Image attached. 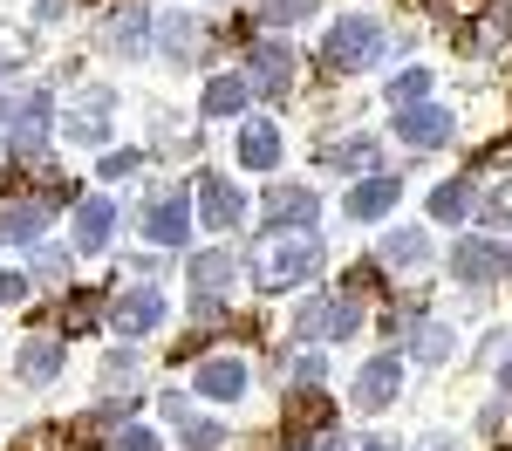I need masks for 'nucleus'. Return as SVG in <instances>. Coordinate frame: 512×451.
Returning a JSON list of instances; mask_svg holds the SVG:
<instances>
[{"instance_id":"a18cd8bd","label":"nucleus","mask_w":512,"mask_h":451,"mask_svg":"<svg viewBox=\"0 0 512 451\" xmlns=\"http://www.w3.org/2000/svg\"><path fill=\"white\" fill-rule=\"evenodd\" d=\"M431 445H437V451H451V445H444V438H431Z\"/></svg>"},{"instance_id":"c03bdc74","label":"nucleus","mask_w":512,"mask_h":451,"mask_svg":"<svg viewBox=\"0 0 512 451\" xmlns=\"http://www.w3.org/2000/svg\"><path fill=\"white\" fill-rule=\"evenodd\" d=\"M362 451H396V445H383V438H369V445H362Z\"/></svg>"},{"instance_id":"cd10ccee","label":"nucleus","mask_w":512,"mask_h":451,"mask_svg":"<svg viewBox=\"0 0 512 451\" xmlns=\"http://www.w3.org/2000/svg\"><path fill=\"white\" fill-rule=\"evenodd\" d=\"M410 349H417V363H444V356H451V328L444 322H417L410 328Z\"/></svg>"},{"instance_id":"39448f33","label":"nucleus","mask_w":512,"mask_h":451,"mask_svg":"<svg viewBox=\"0 0 512 451\" xmlns=\"http://www.w3.org/2000/svg\"><path fill=\"white\" fill-rule=\"evenodd\" d=\"M192 199H198V226H212V233H233L239 219H246V192H239L233 178H219V171H198Z\"/></svg>"},{"instance_id":"a211bd4d","label":"nucleus","mask_w":512,"mask_h":451,"mask_svg":"<svg viewBox=\"0 0 512 451\" xmlns=\"http://www.w3.org/2000/svg\"><path fill=\"white\" fill-rule=\"evenodd\" d=\"M41 226H48V199H21L0 205V246H35Z\"/></svg>"},{"instance_id":"bb28decb","label":"nucleus","mask_w":512,"mask_h":451,"mask_svg":"<svg viewBox=\"0 0 512 451\" xmlns=\"http://www.w3.org/2000/svg\"><path fill=\"white\" fill-rule=\"evenodd\" d=\"M383 260H390V267H424V260H431V240H424L417 226H410V233L396 226V233H383Z\"/></svg>"},{"instance_id":"2f4dec72","label":"nucleus","mask_w":512,"mask_h":451,"mask_svg":"<svg viewBox=\"0 0 512 451\" xmlns=\"http://www.w3.org/2000/svg\"><path fill=\"white\" fill-rule=\"evenodd\" d=\"M315 7H321V0H267V7H260V21H274V28H301Z\"/></svg>"},{"instance_id":"a19ab883","label":"nucleus","mask_w":512,"mask_h":451,"mask_svg":"<svg viewBox=\"0 0 512 451\" xmlns=\"http://www.w3.org/2000/svg\"><path fill=\"white\" fill-rule=\"evenodd\" d=\"M21 294H28V281H21V274H0V308H7V301H21Z\"/></svg>"},{"instance_id":"58836bf2","label":"nucleus","mask_w":512,"mask_h":451,"mask_svg":"<svg viewBox=\"0 0 512 451\" xmlns=\"http://www.w3.org/2000/svg\"><path fill=\"white\" fill-rule=\"evenodd\" d=\"M62 267H69V253H35V274H41V281H55Z\"/></svg>"},{"instance_id":"f03ea898","label":"nucleus","mask_w":512,"mask_h":451,"mask_svg":"<svg viewBox=\"0 0 512 451\" xmlns=\"http://www.w3.org/2000/svg\"><path fill=\"white\" fill-rule=\"evenodd\" d=\"M376 55H383V21H376V14H349V21H335L328 41H321V62H328L335 76H362Z\"/></svg>"},{"instance_id":"a878e982","label":"nucleus","mask_w":512,"mask_h":451,"mask_svg":"<svg viewBox=\"0 0 512 451\" xmlns=\"http://www.w3.org/2000/svg\"><path fill=\"white\" fill-rule=\"evenodd\" d=\"M144 41H151V14L144 7H123L117 21H110V48L117 55H144Z\"/></svg>"},{"instance_id":"f8f14e48","label":"nucleus","mask_w":512,"mask_h":451,"mask_svg":"<svg viewBox=\"0 0 512 451\" xmlns=\"http://www.w3.org/2000/svg\"><path fill=\"white\" fill-rule=\"evenodd\" d=\"M164 417H171V431L185 438V451H226V445H233V431L212 424V417H198L185 397H164Z\"/></svg>"},{"instance_id":"4c0bfd02","label":"nucleus","mask_w":512,"mask_h":451,"mask_svg":"<svg viewBox=\"0 0 512 451\" xmlns=\"http://www.w3.org/2000/svg\"><path fill=\"white\" fill-rule=\"evenodd\" d=\"M14 451H62V438H55V431H28Z\"/></svg>"},{"instance_id":"7ed1b4c3","label":"nucleus","mask_w":512,"mask_h":451,"mask_svg":"<svg viewBox=\"0 0 512 451\" xmlns=\"http://www.w3.org/2000/svg\"><path fill=\"white\" fill-rule=\"evenodd\" d=\"M335 445V397L294 390L287 397V451H328Z\"/></svg>"},{"instance_id":"7c9ffc66","label":"nucleus","mask_w":512,"mask_h":451,"mask_svg":"<svg viewBox=\"0 0 512 451\" xmlns=\"http://www.w3.org/2000/svg\"><path fill=\"white\" fill-rule=\"evenodd\" d=\"M328 164H342V171H376V137H349V144H335V151H328Z\"/></svg>"},{"instance_id":"b1692460","label":"nucleus","mask_w":512,"mask_h":451,"mask_svg":"<svg viewBox=\"0 0 512 451\" xmlns=\"http://www.w3.org/2000/svg\"><path fill=\"white\" fill-rule=\"evenodd\" d=\"M239 164H246V171H274L280 164V130L274 123H246V130H239Z\"/></svg>"},{"instance_id":"dca6fc26","label":"nucleus","mask_w":512,"mask_h":451,"mask_svg":"<svg viewBox=\"0 0 512 451\" xmlns=\"http://www.w3.org/2000/svg\"><path fill=\"white\" fill-rule=\"evenodd\" d=\"M192 390L212 397V404H239V397H246V363H239V356H212V363H198Z\"/></svg>"},{"instance_id":"ea45409f","label":"nucleus","mask_w":512,"mask_h":451,"mask_svg":"<svg viewBox=\"0 0 512 451\" xmlns=\"http://www.w3.org/2000/svg\"><path fill=\"white\" fill-rule=\"evenodd\" d=\"M287 369H294L301 383H321V356H294V363H287Z\"/></svg>"},{"instance_id":"c85d7f7f","label":"nucleus","mask_w":512,"mask_h":451,"mask_svg":"<svg viewBox=\"0 0 512 451\" xmlns=\"http://www.w3.org/2000/svg\"><path fill=\"white\" fill-rule=\"evenodd\" d=\"M506 28H512V14H506V7H492V14L478 21L472 35H465V55H492V48L506 41Z\"/></svg>"},{"instance_id":"6ab92c4d","label":"nucleus","mask_w":512,"mask_h":451,"mask_svg":"<svg viewBox=\"0 0 512 451\" xmlns=\"http://www.w3.org/2000/svg\"><path fill=\"white\" fill-rule=\"evenodd\" d=\"M110 226H117V205L82 199L76 205V253H103V246H110Z\"/></svg>"},{"instance_id":"20e7f679","label":"nucleus","mask_w":512,"mask_h":451,"mask_svg":"<svg viewBox=\"0 0 512 451\" xmlns=\"http://www.w3.org/2000/svg\"><path fill=\"white\" fill-rule=\"evenodd\" d=\"M48 117H55L48 89H28V96H14V103L0 110V130H7L14 158H41V144H48Z\"/></svg>"},{"instance_id":"9b49d317","label":"nucleus","mask_w":512,"mask_h":451,"mask_svg":"<svg viewBox=\"0 0 512 451\" xmlns=\"http://www.w3.org/2000/svg\"><path fill=\"white\" fill-rule=\"evenodd\" d=\"M246 82H253V96H287V89H294V55H287L280 41H260V48L246 55Z\"/></svg>"},{"instance_id":"1a4fd4ad","label":"nucleus","mask_w":512,"mask_h":451,"mask_svg":"<svg viewBox=\"0 0 512 451\" xmlns=\"http://www.w3.org/2000/svg\"><path fill=\"white\" fill-rule=\"evenodd\" d=\"M396 390H403V356H376V363H362V376H355L349 404L355 410H390Z\"/></svg>"},{"instance_id":"412c9836","label":"nucleus","mask_w":512,"mask_h":451,"mask_svg":"<svg viewBox=\"0 0 512 451\" xmlns=\"http://www.w3.org/2000/svg\"><path fill=\"white\" fill-rule=\"evenodd\" d=\"M478 212V192H472V178H444L431 192V219L437 226H458V219H472Z\"/></svg>"},{"instance_id":"f257e3e1","label":"nucleus","mask_w":512,"mask_h":451,"mask_svg":"<svg viewBox=\"0 0 512 451\" xmlns=\"http://www.w3.org/2000/svg\"><path fill=\"white\" fill-rule=\"evenodd\" d=\"M321 260H328V253H321L315 233H267V240H253V253H246V267H253V281H260V287L315 281Z\"/></svg>"},{"instance_id":"9d476101","label":"nucleus","mask_w":512,"mask_h":451,"mask_svg":"<svg viewBox=\"0 0 512 451\" xmlns=\"http://www.w3.org/2000/svg\"><path fill=\"white\" fill-rule=\"evenodd\" d=\"M110 117H117V89H103V82H96V89H82L76 96V110H69V137H76V144H103V137H110Z\"/></svg>"},{"instance_id":"aec40b11","label":"nucleus","mask_w":512,"mask_h":451,"mask_svg":"<svg viewBox=\"0 0 512 451\" xmlns=\"http://www.w3.org/2000/svg\"><path fill=\"white\" fill-rule=\"evenodd\" d=\"M185 274H192L205 294H219V287L239 281V253H226V246H205V253H192V260H185Z\"/></svg>"},{"instance_id":"2eb2a0df","label":"nucleus","mask_w":512,"mask_h":451,"mask_svg":"<svg viewBox=\"0 0 512 451\" xmlns=\"http://www.w3.org/2000/svg\"><path fill=\"white\" fill-rule=\"evenodd\" d=\"M62 363H69V349H62V342H55V335H35V342H21V349H14V376H21V383H55V376H62Z\"/></svg>"},{"instance_id":"0eeeda50","label":"nucleus","mask_w":512,"mask_h":451,"mask_svg":"<svg viewBox=\"0 0 512 451\" xmlns=\"http://www.w3.org/2000/svg\"><path fill=\"white\" fill-rule=\"evenodd\" d=\"M396 205H403V171H376V178L349 185L342 212H349L355 226H369V219H383V212H396Z\"/></svg>"},{"instance_id":"4be33fe9","label":"nucleus","mask_w":512,"mask_h":451,"mask_svg":"<svg viewBox=\"0 0 512 451\" xmlns=\"http://www.w3.org/2000/svg\"><path fill=\"white\" fill-rule=\"evenodd\" d=\"M158 55H164V62H178V69L192 62V55H198V14L178 7V14L164 21V28H158Z\"/></svg>"},{"instance_id":"c756f323","label":"nucleus","mask_w":512,"mask_h":451,"mask_svg":"<svg viewBox=\"0 0 512 451\" xmlns=\"http://www.w3.org/2000/svg\"><path fill=\"white\" fill-rule=\"evenodd\" d=\"M431 96V69H403V76L390 82V103L396 110H410V103H424Z\"/></svg>"},{"instance_id":"f704fd0d","label":"nucleus","mask_w":512,"mask_h":451,"mask_svg":"<svg viewBox=\"0 0 512 451\" xmlns=\"http://www.w3.org/2000/svg\"><path fill=\"white\" fill-rule=\"evenodd\" d=\"M96 315H103V294H76L69 301V328H89Z\"/></svg>"},{"instance_id":"ddd939ff","label":"nucleus","mask_w":512,"mask_h":451,"mask_svg":"<svg viewBox=\"0 0 512 451\" xmlns=\"http://www.w3.org/2000/svg\"><path fill=\"white\" fill-rule=\"evenodd\" d=\"M451 274H458L465 287H492L499 274H506V253H499L492 240H458L451 246Z\"/></svg>"},{"instance_id":"72a5a7b5","label":"nucleus","mask_w":512,"mask_h":451,"mask_svg":"<svg viewBox=\"0 0 512 451\" xmlns=\"http://www.w3.org/2000/svg\"><path fill=\"white\" fill-rule=\"evenodd\" d=\"M144 171V151H110L103 158V178H137Z\"/></svg>"},{"instance_id":"f3484780","label":"nucleus","mask_w":512,"mask_h":451,"mask_svg":"<svg viewBox=\"0 0 512 451\" xmlns=\"http://www.w3.org/2000/svg\"><path fill=\"white\" fill-rule=\"evenodd\" d=\"M267 219H274V233H301L315 219V192L308 185H274L267 192Z\"/></svg>"},{"instance_id":"423d86ee","label":"nucleus","mask_w":512,"mask_h":451,"mask_svg":"<svg viewBox=\"0 0 512 451\" xmlns=\"http://www.w3.org/2000/svg\"><path fill=\"white\" fill-rule=\"evenodd\" d=\"M390 130L410 144V151H437V144H451L458 137V117L444 110V103H410V110H396Z\"/></svg>"},{"instance_id":"473e14b6","label":"nucleus","mask_w":512,"mask_h":451,"mask_svg":"<svg viewBox=\"0 0 512 451\" xmlns=\"http://www.w3.org/2000/svg\"><path fill=\"white\" fill-rule=\"evenodd\" d=\"M130 376H137V349H110V356H103V383L117 390V383H130Z\"/></svg>"},{"instance_id":"79ce46f5","label":"nucleus","mask_w":512,"mask_h":451,"mask_svg":"<svg viewBox=\"0 0 512 451\" xmlns=\"http://www.w3.org/2000/svg\"><path fill=\"white\" fill-rule=\"evenodd\" d=\"M69 7H76V0H41V7H35V21H62Z\"/></svg>"},{"instance_id":"5701e85b","label":"nucleus","mask_w":512,"mask_h":451,"mask_svg":"<svg viewBox=\"0 0 512 451\" xmlns=\"http://www.w3.org/2000/svg\"><path fill=\"white\" fill-rule=\"evenodd\" d=\"M246 103H253V82H246V76H212L198 110H205V117H239Z\"/></svg>"},{"instance_id":"6e6552de","label":"nucleus","mask_w":512,"mask_h":451,"mask_svg":"<svg viewBox=\"0 0 512 451\" xmlns=\"http://www.w3.org/2000/svg\"><path fill=\"white\" fill-rule=\"evenodd\" d=\"M158 322H164V294H158V287H123L117 301H110V328L130 335V342H137V335H151Z\"/></svg>"},{"instance_id":"c9c22d12","label":"nucleus","mask_w":512,"mask_h":451,"mask_svg":"<svg viewBox=\"0 0 512 451\" xmlns=\"http://www.w3.org/2000/svg\"><path fill=\"white\" fill-rule=\"evenodd\" d=\"M485 226H512V185H499V192L485 199Z\"/></svg>"},{"instance_id":"393cba45","label":"nucleus","mask_w":512,"mask_h":451,"mask_svg":"<svg viewBox=\"0 0 512 451\" xmlns=\"http://www.w3.org/2000/svg\"><path fill=\"white\" fill-rule=\"evenodd\" d=\"M328 335H335V301H328V294L301 301V308H294V342H328Z\"/></svg>"},{"instance_id":"49530a36","label":"nucleus","mask_w":512,"mask_h":451,"mask_svg":"<svg viewBox=\"0 0 512 451\" xmlns=\"http://www.w3.org/2000/svg\"><path fill=\"white\" fill-rule=\"evenodd\" d=\"M506 267H512V253H506Z\"/></svg>"},{"instance_id":"4468645a","label":"nucleus","mask_w":512,"mask_h":451,"mask_svg":"<svg viewBox=\"0 0 512 451\" xmlns=\"http://www.w3.org/2000/svg\"><path fill=\"white\" fill-rule=\"evenodd\" d=\"M144 233L158 246H185V233H192V205H185V192H158V199L144 205Z\"/></svg>"},{"instance_id":"e433bc0d","label":"nucleus","mask_w":512,"mask_h":451,"mask_svg":"<svg viewBox=\"0 0 512 451\" xmlns=\"http://www.w3.org/2000/svg\"><path fill=\"white\" fill-rule=\"evenodd\" d=\"M110 451H164V445H158V431H137V424H130V431H117Z\"/></svg>"},{"instance_id":"37998d69","label":"nucleus","mask_w":512,"mask_h":451,"mask_svg":"<svg viewBox=\"0 0 512 451\" xmlns=\"http://www.w3.org/2000/svg\"><path fill=\"white\" fill-rule=\"evenodd\" d=\"M499 390H506V397H512V356H506V363H499Z\"/></svg>"}]
</instances>
